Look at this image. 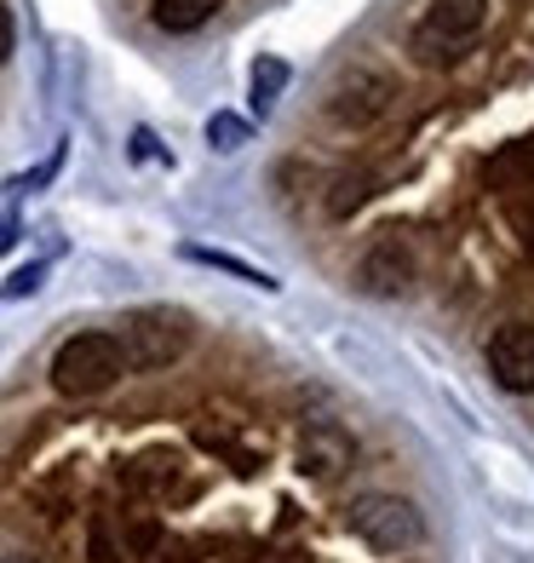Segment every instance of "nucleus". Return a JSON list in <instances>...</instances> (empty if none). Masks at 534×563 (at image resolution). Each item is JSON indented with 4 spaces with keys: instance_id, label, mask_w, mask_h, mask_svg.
Listing matches in <instances>:
<instances>
[{
    "instance_id": "f257e3e1",
    "label": "nucleus",
    "mask_w": 534,
    "mask_h": 563,
    "mask_svg": "<svg viewBox=\"0 0 534 563\" xmlns=\"http://www.w3.org/2000/svg\"><path fill=\"white\" fill-rule=\"evenodd\" d=\"M121 356H126V368H138V374H156V368H173L178 356L190 351L196 340V322L178 311V305H144V311H126L121 322Z\"/></svg>"
},
{
    "instance_id": "f03ea898",
    "label": "nucleus",
    "mask_w": 534,
    "mask_h": 563,
    "mask_svg": "<svg viewBox=\"0 0 534 563\" xmlns=\"http://www.w3.org/2000/svg\"><path fill=\"white\" fill-rule=\"evenodd\" d=\"M126 374V356H121V340L115 334H69L58 351H53V391L58 397H98L110 391L115 379Z\"/></svg>"
},
{
    "instance_id": "7ed1b4c3",
    "label": "nucleus",
    "mask_w": 534,
    "mask_h": 563,
    "mask_svg": "<svg viewBox=\"0 0 534 563\" xmlns=\"http://www.w3.org/2000/svg\"><path fill=\"white\" fill-rule=\"evenodd\" d=\"M345 523H351L356 541L374 547V552H409V547H420V534H425V518L402 495H363V500H351Z\"/></svg>"
},
{
    "instance_id": "20e7f679",
    "label": "nucleus",
    "mask_w": 534,
    "mask_h": 563,
    "mask_svg": "<svg viewBox=\"0 0 534 563\" xmlns=\"http://www.w3.org/2000/svg\"><path fill=\"white\" fill-rule=\"evenodd\" d=\"M482 18H489V0H437L431 18L420 23V35H414V53L425 64H448L454 46H466L482 30Z\"/></svg>"
},
{
    "instance_id": "39448f33",
    "label": "nucleus",
    "mask_w": 534,
    "mask_h": 563,
    "mask_svg": "<svg viewBox=\"0 0 534 563\" xmlns=\"http://www.w3.org/2000/svg\"><path fill=\"white\" fill-rule=\"evenodd\" d=\"M391 110V81L379 69H345L340 81H334V92H327V115H334L340 126H368V121H379Z\"/></svg>"
},
{
    "instance_id": "423d86ee",
    "label": "nucleus",
    "mask_w": 534,
    "mask_h": 563,
    "mask_svg": "<svg viewBox=\"0 0 534 563\" xmlns=\"http://www.w3.org/2000/svg\"><path fill=\"white\" fill-rule=\"evenodd\" d=\"M489 374L500 391H534V322H505L489 340Z\"/></svg>"
},
{
    "instance_id": "0eeeda50",
    "label": "nucleus",
    "mask_w": 534,
    "mask_h": 563,
    "mask_svg": "<svg viewBox=\"0 0 534 563\" xmlns=\"http://www.w3.org/2000/svg\"><path fill=\"white\" fill-rule=\"evenodd\" d=\"M356 276H363L368 294L397 299V294H409V282H414V260H409V247H397V242H374Z\"/></svg>"
},
{
    "instance_id": "6e6552de",
    "label": "nucleus",
    "mask_w": 534,
    "mask_h": 563,
    "mask_svg": "<svg viewBox=\"0 0 534 563\" xmlns=\"http://www.w3.org/2000/svg\"><path fill=\"white\" fill-rule=\"evenodd\" d=\"M219 7L224 0H156L149 18H156V30H167V35H196L201 23H213Z\"/></svg>"
},
{
    "instance_id": "1a4fd4ad",
    "label": "nucleus",
    "mask_w": 534,
    "mask_h": 563,
    "mask_svg": "<svg viewBox=\"0 0 534 563\" xmlns=\"http://www.w3.org/2000/svg\"><path fill=\"white\" fill-rule=\"evenodd\" d=\"M345 460H351V449H345V438H340V431H311V438H304V449H299V466L304 472H311V477H334L340 466H345Z\"/></svg>"
},
{
    "instance_id": "9d476101",
    "label": "nucleus",
    "mask_w": 534,
    "mask_h": 563,
    "mask_svg": "<svg viewBox=\"0 0 534 563\" xmlns=\"http://www.w3.org/2000/svg\"><path fill=\"white\" fill-rule=\"evenodd\" d=\"M288 87V64L282 58H259V64H253V110H270L276 104V92H282Z\"/></svg>"
},
{
    "instance_id": "9b49d317",
    "label": "nucleus",
    "mask_w": 534,
    "mask_h": 563,
    "mask_svg": "<svg viewBox=\"0 0 534 563\" xmlns=\"http://www.w3.org/2000/svg\"><path fill=\"white\" fill-rule=\"evenodd\" d=\"M208 144L219 150V156H231V150H242V144H247V121H242V115H231V110H219V115L208 121Z\"/></svg>"
},
{
    "instance_id": "f8f14e48",
    "label": "nucleus",
    "mask_w": 534,
    "mask_h": 563,
    "mask_svg": "<svg viewBox=\"0 0 534 563\" xmlns=\"http://www.w3.org/2000/svg\"><path fill=\"white\" fill-rule=\"evenodd\" d=\"M185 260H196V265H219V271H231V276H242V282H259V288H276V282H270L265 271H253V265L231 260V253H213V247H185Z\"/></svg>"
},
{
    "instance_id": "ddd939ff",
    "label": "nucleus",
    "mask_w": 534,
    "mask_h": 563,
    "mask_svg": "<svg viewBox=\"0 0 534 563\" xmlns=\"http://www.w3.org/2000/svg\"><path fill=\"white\" fill-rule=\"evenodd\" d=\"M363 196H368V178H340V196L327 201V213H334V219H345L351 208H363Z\"/></svg>"
},
{
    "instance_id": "4468645a",
    "label": "nucleus",
    "mask_w": 534,
    "mask_h": 563,
    "mask_svg": "<svg viewBox=\"0 0 534 563\" xmlns=\"http://www.w3.org/2000/svg\"><path fill=\"white\" fill-rule=\"evenodd\" d=\"M41 276H46V265H23L12 282H0V299H30L41 288Z\"/></svg>"
},
{
    "instance_id": "2eb2a0df",
    "label": "nucleus",
    "mask_w": 534,
    "mask_h": 563,
    "mask_svg": "<svg viewBox=\"0 0 534 563\" xmlns=\"http://www.w3.org/2000/svg\"><path fill=\"white\" fill-rule=\"evenodd\" d=\"M12 46H18V23H12V12L0 7V64L12 58Z\"/></svg>"
},
{
    "instance_id": "dca6fc26",
    "label": "nucleus",
    "mask_w": 534,
    "mask_h": 563,
    "mask_svg": "<svg viewBox=\"0 0 534 563\" xmlns=\"http://www.w3.org/2000/svg\"><path fill=\"white\" fill-rule=\"evenodd\" d=\"M18 242V219H0V253H7Z\"/></svg>"
},
{
    "instance_id": "f3484780",
    "label": "nucleus",
    "mask_w": 534,
    "mask_h": 563,
    "mask_svg": "<svg viewBox=\"0 0 534 563\" xmlns=\"http://www.w3.org/2000/svg\"><path fill=\"white\" fill-rule=\"evenodd\" d=\"M0 563H35L30 552H7V558H0Z\"/></svg>"
}]
</instances>
